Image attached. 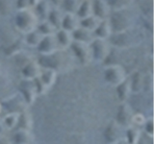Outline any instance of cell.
<instances>
[{
	"mask_svg": "<svg viewBox=\"0 0 154 144\" xmlns=\"http://www.w3.org/2000/svg\"><path fill=\"white\" fill-rule=\"evenodd\" d=\"M27 1H28L29 9H34L38 5V3L41 1V0H27Z\"/></svg>",
	"mask_w": 154,
	"mask_h": 144,
	"instance_id": "obj_39",
	"label": "cell"
},
{
	"mask_svg": "<svg viewBox=\"0 0 154 144\" xmlns=\"http://www.w3.org/2000/svg\"><path fill=\"white\" fill-rule=\"evenodd\" d=\"M33 140V134L28 130L17 129L12 136L13 144H32Z\"/></svg>",
	"mask_w": 154,
	"mask_h": 144,
	"instance_id": "obj_18",
	"label": "cell"
},
{
	"mask_svg": "<svg viewBox=\"0 0 154 144\" xmlns=\"http://www.w3.org/2000/svg\"><path fill=\"white\" fill-rule=\"evenodd\" d=\"M22 41L20 40H14L13 42L10 43L9 45H7L4 49V54L8 57H13L14 55H17V53H19L22 50Z\"/></svg>",
	"mask_w": 154,
	"mask_h": 144,
	"instance_id": "obj_32",
	"label": "cell"
},
{
	"mask_svg": "<svg viewBox=\"0 0 154 144\" xmlns=\"http://www.w3.org/2000/svg\"><path fill=\"white\" fill-rule=\"evenodd\" d=\"M42 36L41 34L37 30H34L30 33L26 34L25 38H24L23 43H25L26 45L30 47H37L38 43H40V41L42 40Z\"/></svg>",
	"mask_w": 154,
	"mask_h": 144,
	"instance_id": "obj_29",
	"label": "cell"
},
{
	"mask_svg": "<svg viewBox=\"0 0 154 144\" xmlns=\"http://www.w3.org/2000/svg\"><path fill=\"white\" fill-rule=\"evenodd\" d=\"M38 18L32 9H25L17 11L14 16V26L17 30L23 34H28L36 30L38 24Z\"/></svg>",
	"mask_w": 154,
	"mask_h": 144,
	"instance_id": "obj_1",
	"label": "cell"
},
{
	"mask_svg": "<svg viewBox=\"0 0 154 144\" xmlns=\"http://www.w3.org/2000/svg\"><path fill=\"white\" fill-rule=\"evenodd\" d=\"M146 77L143 76V90L146 93H151L152 88H153V81H152V76L151 74L146 75Z\"/></svg>",
	"mask_w": 154,
	"mask_h": 144,
	"instance_id": "obj_35",
	"label": "cell"
},
{
	"mask_svg": "<svg viewBox=\"0 0 154 144\" xmlns=\"http://www.w3.org/2000/svg\"><path fill=\"white\" fill-rule=\"evenodd\" d=\"M80 2L81 0H63L60 5V9L65 11L66 13L75 14Z\"/></svg>",
	"mask_w": 154,
	"mask_h": 144,
	"instance_id": "obj_31",
	"label": "cell"
},
{
	"mask_svg": "<svg viewBox=\"0 0 154 144\" xmlns=\"http://www.w3.org/2000/svg\"><path fill=\"white\" fill-rule=\"evenodd\" d=\"M14 6H16L17 11H21V10L29 9L27 0H16V1H14Z\"/></svg>",
	"mask_w": 154,
	"mask_h": 144,
	"instance_id": "obj_38",
	"label": "cell"
},
{
	"mask_svg": "<svg viewBox=\"0 0 154 144\" xmlns=\"http://www.w3.org/2000/svg\"><path fill=\"white\" fill-rule=\"evenodd\" d=\"M57 77V71L49 68H42L38 78L34 79V84L36 86L37 95H42L46 92L55 83Z\"/></svg>",
	"mask_w": 154,
	"mask_h": 144,
	"instance_id": "obj_4",
	"label": "cell"
},
{
	"mask_svg": "<svg viewBox=\"0 0 154 144\" xmlns=\"http://www.w3.org/2000/svg\"><path fill=\"white\" fill-rule=\"evenodd\" d=\"M108 40L110 45L119 48H127L138 44L140 36L130 28L126 31L112 34Z\"/></svg>",
	"mask_w": 154,
	"mask_h": 144,
	"instance_id": "obj_2",
	"label": "cell"
},
{
	"mask_svg": "<svg viewBox=\"0 0 154 144\" xmlns=\"http://www.w3.org/2000/svg\"><path fill=\"white\" fill-rule=\"evenodd\" d=\"M0 144H11L8 140H6V139L4 138H1V136H0Z\"/></svg>",
	"mask_w": 154,
	"mask_h": 144,
	"instance_id": "obj_42",
	"label": "cell"
},
{
	"mask_svg": "<svg viewBox=\"0 0 154 144\" xmlns=\"http://www.w3.org/2000/svg\"><path fill=\"white\" fill-rule=\"evenodd\" d=\"M111 35H112V29H111L108 18L101 20L99 25L93 32L94 38H101V40H108Z\"/></svg>",
	"mask_w": 154,
	"mask_h": 144,
	"instance_id": "obj_20",
	"label": "cell"
},
{
	"mask_svg": "<svg viewBox=\"0 0 154 144\" xmlns=\"http://www.w3.org/2000/svg\"><path fill=\"white\" fill-rule=\"evenodd\" d=\"M100 22H101V20L99 18L94 16V14H91V16H90L88 17L80 19L79 25L81 28H84V29H86V30H88V31L93 33L95 30V28L99 25Z\"/></svg>",
	"mask_w": 154,
	"mask_h": 144,
	"instance_id": "obj_26",
	"label": "cell"
},
{
	"mask_svg": "<svg viewBox=\"0 0 154 144\" xmlns=\"http://www.w3.org/2000/svg\"><path fill=\"white\" fill-rule=\"evenodd\" d=\"M91 59L97 62H105L110 54V43L108 40H101V38H94L89 44Z\"/></svg>",
	"mask_w": 154,
	"mask_h": 144,
	"instance_id": "obj_5",
	"label": "cell"
},
{
	"mask_svg": "<svg viewBox=\"0 0 154 144\" xmlns=\"http://www.w3.org/2000/svg\"><path fill=\"white\" fill-rule=\"evenodd\" d=\"M116 94H117V98L119 99V103L126 102L129 96L132 94L127 78L118 86H116Z\"/></svg>",
	"mask_w": 154,
	"mask_h": 144,
	"instance_id": "obj_21",
	"label": "cell"
},
{
	"mask_svg": "<svg viewBox=\"0 0 154 144\" xmlns=\"http://www.w3.org/2000/svg\"><path fill=\"white\" fill-rule=\"evenodd\" d=\"M79 19H83L93 14V0H81L75 13Z\"/></svg>",
	"mask_w": 154,
	"mask_h": 144,
	"instance_id": "obj_23",
	"label": "cell"
},
{
	"mask_svg": "<svg viewBox=\"0 0 154 144\" xmlns=\"http://www.w3.org/2000/svg\"><path fill=\"white\" fill-rule=\"evenodd\" d=\"M57 52L49 55H40L37 62L42 68H49V69H58L61 65L60 57L57 56Z\"/></svg>",
	"mask_w": 154,
	"mask_h": 144,
	"instance_id": "obj_12",
	"label": "cell"
},
{
	"mask_svg": "<svg viewBox=\"0 0 154 144\" xmlns=\"http://www.w3.org/2000/svg\"><path fill=\"white\" fill-rule=\"evenodd\" d=\"M133 110L130 106L126 103H120L117 113H116L115 121L119 125H120L123 128H127L128 126L132 124V117H133Z\"/></svg>",
	"mask_w": 154,
	"mask_h": 144,
	"instance_id": "obj_10",
	"label": "cell"
},
{
	"mask_svg": "<svg viewBox=\"0 0 154 144\" xmlns=\"http://www.w3.org/2000/svg\"><path fill=\"white\" fill-rule=\"evenodd\" d=\"M104 80L111 86H118L127 78L126 72L122 65L110 64L105 67L103 72Z\"/></svg>",
	"mask_w": 154,
	"mask_h": 144,
	"instance_id": "obj_6",
	"label": "cell"
},
{
	"mask_svg": "<svg viewBox=\"0 0 154 144\" xmlns=\"http://www.w3.org/2000/svg\"><path fill=\"white\" fill-rule=\"evenodd\" d=\"M115 144H127V143H126V141L124 140V138H123L122 140H120V141H119V142H117V143H115Z\"/></svg>",
	"mask_w": 154,
	"mask_h": 144,
	"instance_id": "obj_43",
	"label": "cell"
},
{
	"mask_svg": "<svg viewBox=\"0 0 154 144\" xmlns=\"http://www.w3.org/2000/svg\"><path fill=\"white\" fill-rule=\"evenodd\" d=\"M36 48L38 52L40 53V55H49L60 50L55 35L42 37V40L40 41V43H38Z\"/></svg>",
	"mask_w": 154,
	"mask_h": 144,
	"instance_id": "obj_11",
	"label": "cell"
},
{
	"mask_svg": "<svg viewBox=\"0 0 154 144\" xmlns=\"http://www.w3.org/2000/svg\"><path fill=\"white\" fill-rule=\"evenodd\" d=\"M18 90H19V94H20L22 99L24 100L26 106H30L35 102L37 96V90L33 80L22 79L18 85Z\"/></svg>",
	"mask_w": 154,
	"mask_h": 144,
	"instance_id": "obj_9",
	"label": "cell"
},
{
	"mask_svg": "<svg viewBox=\"0 0 154 144\" xmlns=\"http://www.w3.org/2000/svg\"><path fill=\"white\" fill-rule=\"evenodd\" d=\"M63 16H64V14H63L62 10L58 7H55L54 9H50L46 20L49 21L57 30H59V29H61Z\"/></svg>",
	"mask_w": 154,
	"mask_h": 144,
	"instance_id": "obj_24",
	"label": "cell"
},
{
	"mask_svg": "<svg viewBox=\"0 0 154 144\" xmlns=\"http://www.w3.org/2000/svg\"><path fill=\"white\" fill-rule=\"evenodd\" d=\"M79 22L80 19L77 17L75 14H70V13H66L64 14V16L62 19L61 23V29H64L66 31L69 32H73L77 28H79Z\"/></svg>",
	"mask_w": 154,
	"mask_h": 144,
	"instance_id": "obj_16",
	"label": "cell"
},
{
	"mask_svg": "<svg viewBox=\"0 0 154 144\" xmlns=\"http://www.w3.org/2000/svg\"><path fill=\"white\" fill-rule=\"evenodd\" d=\"M2 109H3V107L1 106V104H0V114H1V112H2Z\"/></svg>",
	"mask_w": 154,
	"mask_h": 144,
	"instance_id": "obj_44",
	"label": "cell"
},
{
	"mask_svg": "<svg viewBox=\"0 0 154 144\" xmlns=\"http://www.w3.org/2000/svg\"><path fill=\"white\" fill-rule=\"evenodd\" d=\"M71 36H72V40L74 41L83 42V43H87V44H90L91 40L94 38L93 36V33L81 27L77 28L73 32H71Z\"/></svg>",
	"mask_w": 154,
	"mask_h": 144,
	"instance_id": "obj_22",
	"label": "cell"
},
{
	"mask_svg": "<svg viewBox=\"0 0 154 144\" xmlns=\"http://www.w3.org/2000/svg\"><path fill=\"white\" fill-rule=\"evenodd\" d=\"M146 120V116H144L143 114H142V113H134L133 117H132V124L131 125H134V126H137V127L143 126Z\"/></svg>",
	"mask_w": 154,
	"mask_h": 144,
	"instance_id": "obj_36",
	"label": "cell"
},
{
	"mask_svg": "<svg viewBox=\"0 0 154 144\" xmlns=\"http://www.w3.org/2000/svg\"><path fill=\"white\" fill-rule=\"evenodd\" d=\"M143 130H144V133L146 134V136L148 137L152 138L154 136V126H153V118L152 117H149L146 118V122L143 124Z\"/></svg>",
	"mask_w": 154,
	"mask_h": 144,
	"instance_id": "obj_34",
	"label": "cell"
},
{
	"mask_svg": "<svg viewBox=\"0 0 154 144\" xmlns=\"http://www.w3.org/2000/svg\"><path fill=\"white\" fill-rule=\"evenodd\" d=\"M70 50L73 56L76 58V60L79 62V64L82 65H87L93 61L91 59V53L89 44L78 41H72L69 46Z\"/></svg>",
	"mask_w": 154,
	"mask_h": 144,
	"instance_id": "obj_8",
	"label": "cell"
},
{
	"mask_svg": "<svg viewBox=\"0 0 154 144\" xmlns=\"http://www.w3.org/2000/svg\"><path fill=\"white\" fill-rule=\"evenodd\" d=\"M110 11L106 0H93V14L100 20L107 19L110 16Z\"/></svg>",
	"mask_w": 154,
	"mask_h": 144,
	"instance_id": "obj_14",
	"label": "cell"
},
{
	"mask_svg": "<svg viewBox=\"0 0 154 144\" xmlns=\"http://www.w3.org/2000/svg\"><path fill=\"white\" fill-rule=\"evenodd\" d=\"M4 131H5V127H4V125L2 123V120L0 119V136H2V134L4 133Z\"/></svg>",
	"mask_w": 154,
	"mask_h": 144,
	"instance_id": "obj_41",
	"label": "cell"
},
{
	"mask_svg": "<svg viewBox=\"0 0 154 144\" xmlns=\"http://www.w3.org/2000/svg\"><path fill=\"white\" fill-rule=\"evenodd\" d=\"M47 1H48V2H50V3H52L55 7L60 8V5H61V3H62L63 0H47Z\"/></svg>",
	"mask_w": 154,
	"mask_h": 144,
	"instance_id": "obj_40",
	"label": "cell"
},
{
	"mask_svg": "<svg viewBox=\"0 0 154 144\" xmlns=\"http://www.w3.org/2000/svg\"><path fill=\"white\" fill-rule=\"evenodd\" d=\"M127 79L129 82L131 93L139 94L140 92H142L143 86V76L141 73V71L134 70L131 73V75L127 76Z\"/></svg>",
	"mask_w": 154,
	"mask_h": 144,
	"instance_id": "obj_15",
	"label": "cell"
},
{
	"mask_svg": "<svg viewBox=\"0 0 154 144\" xmlns=\"http://www.w3.org/2000/svg\"><path fill=\"white\" fill-rule=\"evenodd\" d=\"M32 127V119L31 116L29 115L25 110L19 113V118L18 122L17 125V129H22V130H28L30 131V129Z\"/></svg>",
	"mask_w": 154,
	"mask_h": 144,
	"instance_id": "obj_30",
	"label": "cell"
},
{
	"mask_svg": "<svg viewBox=\"0 0 154 144\" xmlns=\"http://www.w3.org/2000/svg\"><path fill=\"white\" fill-rule=\"evenodd\" d=\"M112 34L126 31L132 27V18L129 14L123 10L115 11V13L108 17Z\"/></svg>",
	"mask_w": 154,
	"mask_h": 144,
	"instance_id": "obj_3",
	"label": "cell"
},
{
	"mask_svg": "<svg viewBox=\"0 0 154 144\" xmlns=\"http://www.w3.org/2000/svg\"><path fill=\"white\" fill-rule=\"evenodd\" d=\"M36 30L40 33L42 37H45V36L54 35L57 31V29L48 20H42L38 22Z\"/></svg>",
	"mask_w": 154,
	"mask_h": 144,
	"instance_id": "obj_28",
	"label": "cell"
},
{
	"mask_svg": "<svg viewBox=\"0 0 154 144\" xmlns=\"http://www.w3.org/2000/svg\"><path fill=\"white\" fill-rule=\"evenodd\" d=\"M124 129L119 125L115 120L111 121L106 125L103 132V136L105 142L107 144H115L124 138Z\"/></svg>",
	"mask_w": 154,
	"mask_h": 144,
	"instance_id": "obj_7",
	"label": "cell"
},
{
	"mask_svg": "<svg viewBox=\"0 0 154 144\" xmlns=\"http://www.w3.org/2000/svg\"><path fill=\"white\" fill-rule=\"evenodd\" d=\"M41 69L37 61H31L20 68V75L24 80H34L40 75Z\"/></svg>",
	"mask_w": 154,
	"mask_h": 144,
	"instance_id": "obj_13",
	"label": "cell"
},
{
	"mask_svg": "<svg viewBox=\"0 0 154 144\" xmlns=\"http://www.w3.org/2000/svg\"><path fill=\"white\" fill-rule=\"evenodd\" d=\"M142 133L139 127L130 125L124 129V140L127 144H138L141 140Z\"/></svg>",
	"mask_w": 154,
	"mask_h": 144,
	"instance_id": "obj_19",
	"label": "cell"
},
{
	"mask_svg": "<svg viewBox=\"0 0 154 144\" xmlns=\"http://www.w3.org/2000/svg\"><path fill=\"white\" fill-rule=\"evenodd\" d=\"M110 9H114L115 11L123 10L127 8L129 4H131L132 0H106Z\"/></svg>",
	"mask_w": 154,
	"mask_h": 144,
	"instance_id": "obj_33",
	"label": "cell"
},
{
	"mask_svg": "<svg viewBox=\"0 0 154 144\" xmlns=\"http://www.w3.org/2000/svg\"><path fill=\"white\" fill-rule=\"evenodd\" d=\"M19 113L18 112H8L5 116L1 119L2 123L5 127V130H14L17 128V125L18 122Z\"/></svg>",
	"mask_w": 154,
	"mask_h": 144,
	"instance_id": "obj_27",
	"label": "cell"
},
{
	"mask_svg": "<svg viewBox=\"0 0 154 144\" xmlns=\"http://www.w3.org/2000/svg\"><path fill=\"white\" fill-rule=\"evenodd\" d=\"M34 9L35 10H33V11L35 12L36 16H38V21L40 20L42 21V20H46L48 13H49L51 8L49 7V2L47 0H41Z\"/></svg>",
	"mask_w": 154,
	"mask_h": 144,
	"instance_id": "obj_25",
	"label": "cell"
},
{
	"mask_svg": "<svg viewBox=\"0 0 154 144\" xmlns=\"http://www.w3.org/2000/svg\"><path fill=\"white\" fill-rule=\"evenodd\" d=\"M12 8V4L10 0H0V14L3 16H6L10 13V10Z\"/></svg>",
	"mask_w": 154,
	"mask_h": 144,
	"instance_id": "obj_37",
	"label": "cell"
},
{
	"mask_svg": "<svg viewBox=\"0 0 154 144\" xmlns=\"http://www.w3.org/2000/svg\"><path fill=\"white\" fill-rule=\"evenodd\" d=\"M54 35H55L56 40H57L58 46H59L60 50H65L66 48H69L71 42L73 41L71 33L64 30V29H59V30H57Z\"/></svg>",
	"mask_w": 154,
	"mask_h": 144,
	"instance_id": "obj_17",
	"label": "cell"
}]
</instances>
